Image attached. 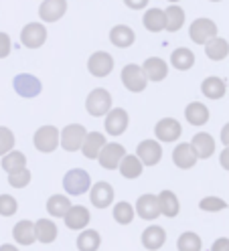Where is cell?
<instances>
[{"instance_id":"35","label":"cell","mask_w":229,"mask_h":251,"mask_svg":"<svg viewBox=\"0 0 229 251\" xmlns=\"http://www.w3.org/2000/svg\"><path fill=\"white\" fill-rule=\"evenodd\" d=\"M69 207H71V201L65 195H53L47 201V211L51 217H63Z\"/></svg>"},{"instance_id":"4","label":"cell","mask_w":229,"mask_h":251,"mask_svg":"<svg viewBox=\"0 0 229 251\" xmlns=\"http://www.w3.org/2000/svg\"><path fill=\"white\" fill-rule=\"evenodd\" d=\"M122 83L124 87L132 93H140L146 89L148 79L142 71V65H136V63H128V65L122 69Z\"/></svg>"},{"instance_id":"24","label":"cell","mask_w":229,"mask_h":251,"mask_svg":"<svg viewBox=\"0 0 229 251\" xmlns=\"http://www.w3.org/2000/svg\"><path fill=\"white\" fill-rule=\"evenodd\" d=\"M201 93L207 100H221L227 93V83L221 79V77H215V75L205 77L203 83H201Z\"/></svg>"},{"instance_id":"26","label":"cell","mask_w":229,"mask_h":251,"mask_svg":"<svg viewBox=\"0 0 229 251\" xmlns=\"http://www.w3.org/2000/svg\"><path fill=\"white\" fill-rule=\"evenodd\" d=\"M118 168H120V175L124 176V178H138L142 172H144V164L140 162V158L136 154H126L124 158L120 160V164H118Z\"/></svg>"},{"instance_id":"3","label":"cell","mask_w":229,"mask_h":251,"mask_svg":"<svg viewBox=\"0 0 229 251\" xmlns=\"http://www.w3.org/2000/svg\"><path fill=\"white\" fill-rule=\"evenodd\" d=\"M85 134H87V130L81 124H69L59 132V144L65 152H77L83 144Z\"/></svg>"},{"instance_id":"6","label":"cell","mask_w":229,"mask_h":251,"mask_svg":"<svg viewBox=\"0 0 229 251\" xmlns=\"http://www.w3.org/2000/svg\"><path fill=\"white\" fill-rule=\"evenodd\" d=\"M33 144L39 152L43 154H51L59 146V130L55 126H41L33 136Z\"/></svg>"},{"instance_id":"27","label":"cell","mask_w":229,"mask_h":251,"mask_svg":"<svg viewBox=\"0 0 229 251\" xmlns=\"http://www.w3.org/2000/svg\"><path fill=\"white\" fill-rule=\"evenodd\" d=\"M185 25V10H182L178 4H171L164 10V30L169 33H177V30L182 28Z\"/></svg>"},{"instance_id":"38","label":"cell","mask_w":229,"mask_h":251,"mask_svg":"<svg viewBox=\"0 0 229 251\" xmlns=\"http://www.w3.org/2000/svg\"><path fill=\"white\" fill-rule=\"evenodd\" d=\"M134 207L130 205V202L126 201H122V202H116V207H114V221L120 223V225H130L134 221Z\"/></svg>"},{"instance_id":"12","label":"cell","mask_w":229,"mask_h":251,"mask_svg":"<svg viewBox=\"0 0 229 251\" xmlns=\"http://www.w3.org/2000/svg\"><path fill=\"white\" fill-rule=\"evenodd\" d=\"M126 156V148L122 146V144H116V142H112V144H108L105 142V146L100 150V154H98V160H100V166L102 168H105V170H116L118 168V164H120V160Z\"/></svg>"},{"instance_id":"39","label":"cell","mask_w":229,"mask_h":251,"mask_svg":"<svg viewBox=\"0 0 229 251\" xmlns=\"http://www.w3.org/2000/svg\"><path fill=\"white\" fill-rule=\"evenodd\" d=\"M28 182H30V170L26 166L14 170V172H8V184L12 188H25V186H28Z\"/></svg>"},{"instance_id":"20","label":"cell","mask_w":229,"mask_h":251,"mask_svg":"<svg viewBox=\"0 0 229 251\" xmlns=\"http://www.w3.org/2000/svg\"><path fill=\"white\" fill-rule=\"evenodd\" d=\"M191 146H193V150L197 154V158L207 160V158L213 156V152H215V140H213V136L207 134V132H199V134L193 136Z\"/></svg>"},{"instance_id":"46","label":"cell","mask_w":229,"mask_h":251,"mask_svg":"<svg viewBox=\"0 0 229 251\" xmlns=\"http://www.w3.org/2000/svg\"><path fill=\"white\" fill-rule=\"evenodd\" d=\"M219 164H221L225 170H229V146H225V150L219 154Z\"/></svg>"},{"instance_id":"40","label":"cell","mask_w":229,"mask_h":251,"mask_svg":"<svg viewBox=\"0 0 229 251\" xmlns=\"http://www.w3.org/2000/svg\"><path fill=\"white\" fill-rule=\"evenodd\" d=\"M199 209L201 211H207V213H217V211L227 209V202L223 199H219V197H205L199 202Z\"/></svg>"},{"instance_id":"1","label":"cell","mask_w":229,"mask_h":251,"mask_svg":"<svg viewBox=\"0 0 229 251\" xmlns=\"http://www.w3.org/2000/svg\"><path fill=\"white\" fill-rule=\"evenodd\" d=\"M63 188L71 197H79L91 188V176L83 168H73L63 176Z\"/></svg>"},{"instance_id":"8","label":"cell","mask_w":229,"mask_h":251,"mask_svg":"<svg viewBox=\"0 0 229 251\" xmlns=\"http://www.w3.org/2000/svg\"><path fill=\"white\" fill-rule=\"evenodd\" d=\"M128 124H130V116L124 107H112L108 114H105V132L110 136H122L126 130H128Z\"/></svg>"},{"instance_id":"32","label":"cell","mask_w":229,"mask_h":251,"mask_svg":"<svg viewBox=\"0 0 229 251\" xmlns=\"http://www.w3.org/2000/svg\"><path fill=\"white\" fill-rule=\"evenodd\" d=\"M35 229H37V241L45 243V245H49L57 239V225L51 221V219H39V221L35 223Z\"/></svg>"},{"instance_id":"42","label":"cell","mask_w":229,"mask_h":251,"mask_svg":"<svg viewBox=\"0 0 229 251\" xmlns=\"http://www.w3.org/2000/svg\"><path fill=\"white\" fill-rule=\"evenodd\" d=\"M14 148V134L6 126H0V156H4Z\"/></svg>"},{"instance_id":"15","label":"cell","mask_w":229,"mask_h":251,"mask_svg":"<svg viewBox=\"0 0 229 251\" xmlns=\"http://www.w3.org/2000/svg\"><path fill=\"white\" fill-rule=\"evenodd\" d=\"M89 199H91V202H94V207L108 209L114 202V186L110 182H105V180H100L89 188Z\"/></svg>"},{"instance_id":"5","label":"cell","mask_w":229,"mask_h":251,"mask_svg":"<svg viewBox=\"0 0 229 251\" xmlns=\"http://www.w3.org/2000/svg\"><path fill=\"white\" fill-rule=\"evenodd\" d=\"M189 37L195 45H205L213 37H217V25L211 19H205V17L195 19L189 26Z\"/></svg>"},{"instance_id":"11","label":"cell","mask_w":229,"mask_h":251,"mask_svg":"<svg viewBox=\"0 0 229 251\" xmlns=\"http://www.w3.org/2000/svg\"><path fill=\"white\" fill-rule=\"evenodd\" d=\"M182 134V126L180 122H177L175 118H162L156 126H154V136L158 142H164V144H169V142H177V140L180 138Z\"/></svg>"},{"instance_id":"7","label":"cell","mask_w":229,"mask_h":251,"mask_svg":"<svg viewBox=\"0 0 229 251\" xmlns=\"http://www.w3.org/2000/svg\"><path fill=\"white\" fill-rule=\"evenodd\" d=\"M12 87H14V91H17L19 96L25 98V100L37 98L39 93L43 91V85H41V81H39V77L30 75V73H19V75L12 79Z\"/></svg>"},{"instance_id":"23","label":"cell","mask_w":229,"mask_h":251,"mask_svg":"<svg viewBox=\"0 0 229 251\" xmlns=\"http://www.w3.org/2000/svg\"><path fill=\"white\" fill-rule=\"evenodd\" d=\"M103 146H105V136H103V134H100V132H87L79 150L83 152L85 158L96 160L98 154H100V150H102Z\"/></svg>"},{"instance_id":"25","label":"cell","mask_w":229,"mask_h":251,"mask_svg":"<svg viewBox=\"0 0 229 251\" xmlns=\"http://www.w3.org/2000/svg\"><path fill=\"white\" fill-rule=\"evenodd\" d=\"M12 237L19 245H33L37 241V229L33 221H19L12 229Z\"/></svg>"},{"instance_id":"33","label":"cell","mask_w":229,"mask_h":251,"mask_svg":"<svg viewBox=\"0 0 229 251\" xmlns=\"http://www.w3.org/2000/svg\"><path fill=\"white\" fill-rule=\"evenodd\" d=\"M142 25L150 33H160L164 30V10L162 8H148L142 17Z\"/></svg>"},{"instance_id":"31","label":"cell","mask_w":229,"mask_h":251,"mask_svg":"<svg viewBox=\"0 0 229 251\" xmlns=\"http://www.w3.org/2000/svg\"><path fill=\"white\" fill-rule=\"evenodd\" d=\"M171 65L178 71H189L195 65V53L187 47H178L171 55Z\"/></svg>"},{"instance_id":"28","label":"cell","mask_w":229,"mask_h":251,"mask_svg":"<svg viewBox=\"0 0 229 251\" xmlns=\"http://www.w3.org/2000/svg\"><path fill=\"white\" fill-rule=\"evenodd\" d=\"M185 118L191 126H205L209 122V107L201 101H191L185 107Z\"/></svg>"},{"instance_id":"21","label":"cell","mask_w":229,"mask_h":251,"mask_svg":"<svg viewBox=\"0 0 229 251\" xmlns=\"http://www.w3.org/2000/svg\"><path fill=\"white\" fill-rule=\"evenodd\" d=\"M134 41H136V33L128 25H116L110 30V43L118 47V49H128V47L134 45Z\"/></svg>"},{"instance_id":"17","label":"cell","mask_w":229,"mask_h":251,"mask_svg":"<svg viewBox=\"0 0 229 251\" xmlns=\"http://www.w3.org/2000/svg\"><path fill=\"white\" fill-rule=\"evenodd\" d=\"M136 213H138L140 219H146V221H154L160 215V205H158V197L156 195H142L138 201H136Z\"/></svg>"},{"instance_id":"19","label":"cell","mask_w":229,"mask_h":251,"mask_svg":"<svg viewBox=\"0 0 229 251\" xmlns=\"http://www.w3.org/2000/svg\"><path fill=\"white\" fill-rule=\"evenodd\" d=\"M197 160H199V158H197V154H195L191 142H180L178 146H175V150H173V162H175L177 168L189 170V168H193L197 164Z\"/></svg>"},{"instance_id":"16","label":"cell","mask_w":229,"mask_h":251,"mask_svg":"<svg viewBox=\"0 0 229 251\" xmlns=\"http://www.w3.org/2000/svg\"><path fill=\"white\" fill-rule=\"evenodd\" d=\"M63 221H65V227L71 229V231H81L89 225L91 221V215L85 207L81 205H71L67 209V213L63 215Z\"/></svg>"},{"instance_id":"18","label":"cell","mask_w":229,"mask_h":251,"mask_svg":"<svg viewBox=\"0 0 229 251\" xmlns=\"http://www.w3.org/2000/svg\"><path fill=\"white\" fill-rule=\"evenodd\" d=\"M142 71L146 75L148 81H162L166 79V75H169V63L160 57H148L144 63H142Z\"/></svg>"},{"instance_id":"47","label":"cell","mask_w":229,"mask_h":251,"mask_svg":"<svg viewBox=\"0 0 229 251\" xmlns=\"http://www.w3.org/2000/svg\"><path fill=\"white\" fill-rule=\"evenodd\" d=\"M221 142H223L225 146H229V122L221 128Z\"/></svg>"},{"instance_id":"45","label":"cell","mask_w":229,"mask_h":251,"mask_svg":"<svg viewBox=\"0 0 229 251\" xmlns=\"http://www.w3.org/2000/svg\"><path fill=\"white\" fill-rule=\"evenodd\" d=\"M148 2L150 0H124V4L128 8H132V10H142V8L148 6Z\"/></svg>"},{"instance_id":"49","label":"cell","mask_w":229,"mask_h":251,"mask_svg":"<svg viewBox=\"0 0 229 251\" xmlns=\"http://www.w3.org/2000/svg\"><path fill=\"white\" fill-rule=\"evenodd\" d=\"M169 2H173V4H175V2H180V0H169Z\"/></svg>"},{"instance_id":"43","label":"cell","mask_w":229,"mask_h":251,"mask_svg":"<svg viewBox=\"0 0 229 251\" xmlns=\"http://www.w3.org/2000/svg\"><path fill=\"white\" fill-rule=\"evenodd\" d=\"M10 51H12V41H10V37L0 30V59H6V57L10 55Z\"/></svg>"},{"instance_id":"22","label":"cell","mask_w":229,"mask_h":251,"mask_svg":"<svg viewBox=\"0 0 229 251\" xmlns=\"http://www.w3.org/2000/svg\"><path fill=\"white\" fill-rule=\"evenodd\" d=\"M166 243V231L160 225H150L142 231V245L148 251H158Z\"/></svg>"},{"instance_id":"41","label":"cell","mask_w":229,"mask_h":251,"mask_svg":"<svg viewBox=\"0 0 229 251\" xmlns=\"http://www.w3.org/2000/svg\"><path fill=\"white\" fill-rule=\"evenodd\" d=\"M19 211V202L12 195H0V217H12Z\"/></svg>"},{"instance_id":"30","label":"cell","mask_w":229,"mask_h":251,"mask_svg":"<svg viewBox=\"0 0 229 251\" xmlns=\"http://www.w3.org/2000/svg\"><path fill=\"white\" fill-rule=\"evenodd\" d=\"M156 197H158V205H160V215L169 217V219H173V217L178 215L180 202H178V199H177V195L173 191H162Z\"/></svg>"},{"instance_id":"14","label":"cell","mask_w":229,"mask_h":251,"mask_svg":"<svg viewBox=\"0 0 229 251\" xmlns=\"http://www.w3.org/2000/svg\"><path fill=\"white\" fill-rule=\"evenodd\" d=\"M67 12V0H43L39 6V19L43 23H57Z\"/></svg>"},{"instance_id":"29","label":"cell","mask_w":229,"mask_h":251,"mask_svg":"<svg viewBox=\"0 0 229 251\" xmlns=\"http://www.w3.org/2000/svg\"><path fill=\"white\" fill-rule=\"evenodd\" d=\"M205 55L211 61H223L229 55V43L223 37H213L205 43Z\"/></svg>"},{"instance_id":"10","label":"cell","mask_w":229,"mask_h":251,"mask_svg":"<svg viewBox=\"0 0 229 251\" xmlns=\"http://www.w3.org/2000/svg\"><path fill=\"white\" fill-rule=\"evenodd\" d=\"M136 156L144 166H156L162 160V146L158 140H142L136 148Z\"/></svg>"},{"instance_id":"36","label":"cell","mask_w":229,"mask_h":251,"mask_svg":"<svg viewBox=\"0 0 229 251\" xmlns=\"http://www.w3.org/2000/svg\"><path fill=\"white\" fill-rule=\"evenodd\" d=\"M201 247H203L201 237L197 233H193V231L182 233L180 237L177 239V249L178 251H201Z\"/></svg>"},{"instance_id":"13","label":"cell","mask_w":229,"mask_h":251,"mask_svg":"<svg viewBox=\"0 0 229 251\" xmlns=\"http://www.w3.org/2000/svg\"><path fill=\"white\" fill-rule=\"evenodd\" d=\"M114 69V57L105 51H96L87 59V71L94 77H108Z\"/></svg>"},{"instance_id":"9","label":"cell","mask_w":229,"mask_h":251,"mask_svg":"<svg viewBox=\"0 0 229 251\" xmlns=\"http://www.w3.org/2000/svg\"><path fill=\"white\" fill-rule=\"evenodd\" d=\"M47 41V28L43 23H28L21 30V43L26 49H39Z\"/></svg>"},{"instance_id":"34","label":"cell","mask_w":229,"mask_h":251,"mask_svg":"<svg viewBox=\"0 0 229 251\" xmlns=\"http://www.w3.org/2000/svg\"><path fill=\"white\" fill-rule=\"evenodd\" d=\"M100 245H102V237L94 229H81V233L77 235V249L79 251H98Z\"/></svg>"},{"instance_id":"2","label":"cell","mask_w":229,"mask_h":251,"mask_svg":"<svg viewBox=\"0 0 229 251\" xmlns=\"http://www.w3.org/2000/svg\"><path fill=\"white\" fill-rule=\"evenodd\" d=\"M85 109H87V114L94 116V118L105 116L112 109V96H110V91L103 89V87H98L94 91H89V96L85 100Z\"/></svg>"},{"instance_id":"44","label":"cell","mask_w":229,"mask_h":251,"mask_svg":"<svg viewBox=\"0 0 229 251\" xmlns=\"http://www.w3.org/2000/svg\"><path fill=\"white\" fill-rule=\"evenodd\" d=\"M211 251H229V239L227 237H219L213 241L211 245Z\"/></svg>"},{"instance_id":"50","label":"cell","mask_w":229,"mask_h":251,"mask_svg":"<svg viewBox=\"0 0 229 251\" xmlns=\"http://www.w3.org/2000/svg\"><path fill=\"white\" fill-rule=\"evenodd\" d=\"M209 2H221V0H209Z\"/></svg>"},{"instance_id":"37","label":"cell","mask_w":229,"mask_h":251,"mask_svg":"<svg viewBox=\"0 0 229 251\" xmlns=\"http://www.w3.org/2000/svg\"><path fill=\"white\" fill-rule=\"evenodd\" d=\"M25 166H26V156L19 150H10L2 156V170H6V172H14Z\"/></svg>"},{"instance_id":"48","label":"cell","mask_w":229,"mask_h":251,"mask_svg":"<svg viewBox=\"0 0 229 251\" xmlns=\"http://www.w3.org/2000/svg\"><path fill=\"white\" fill-rule=\"evenodd\" d=\"M0 251H19V247H14L10 243H4V245H0Z\"/></svg>"}]
</instances>
